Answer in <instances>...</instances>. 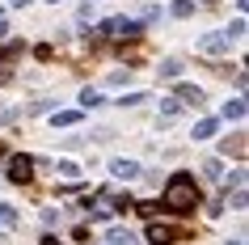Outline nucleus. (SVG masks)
<instances>
[{
  "instance_id": "nucleus-15",
  "label": "nucleus",
  "mask_w": 249,
  "mask_h": 245,
  "mask_svg": "<svg viewBox=\"0 0 249 245\" xmlns=\"http://www.w3.org/2000/svg\"><path fill=\"white\" fill-rule=\"evenodd\" d=\"M51 123H55V127H76V123H80V114H76V110H59V114H55Z\"/></svg>"
},
{
  "instance_id": "nucleus-20",
  "label": "nucleus",
  "mask_w": 249,
  "mask_h": 245,
  "mask_svg": "<svg viewBox=\"0 0 249 245\" xmlns=\"http://www.w3.org/2000/svg\"><path fill=\"white\" fill-rule=\"evenodd\" d=\"M190 13H195L190 0H173V17H190Z\"/></svg>"
},
{
  "instance_id": "nucleus-9",
  "label": "nucleus",
  "mask_w": 249,
  "mask_h": 245,
  "mask_svg": "<svg viewBox=\"0 0 249 245\" xmlns=\"http://www.w3.org/2000/svg\"><path fill=\"white\" fill-rule=\"evenodd\" d=\"M198 169H203V178H207V182H220V178H224V161H220V156H211V161H203Z\"/></svg>"
},
{
  "instance_id": "nucleus-13",
  "label": "nucleus",
  "mask_w": 249,
  "mask_h": 245,
  "mask_svg": "<svg viewBox=\"0 0 249 245\" xmlns=\"http://www.w3.org/2000/svg\"><path fill=\"white\" fill-rule=\"evenodd\" d=\"M17 224V207L13 203H0V228H13Z\"/></svg>"
},
{
  "instance_id": "nucleus-18",
  "label": "nucleus",
  "mask_w": 249,
  "mask_h": 245,
  "mask_svg": "<svg viewBox=\"0 0 249 245\" xmlns=\"http://www.w3.org/2000/svg\"><path fill=\"white\" fill-rule=\"evenodd\" d=\"M140 102H148V93H144V89H135V93H123V97H118V106H140Z\"/></svg>"
},
{
  "instance_id": "nucleus-11",
  "label": "nucleus",
  "mask_w": 249,
  "mask_h": 245,
  "mask_svg": "<svg viewBox=\"0 0 249 245\" xmlns=\"http://www.w3.org/2000/svg\"><path fill=\"white\" fill-rule=\"evenodd\" d=\"M55 173L72 182V178H80V165H76V161H55Z\"/></svg>"
},
{
  "instance_id": "nucleus-3",
  "label": "nucleus",
  "mask_w": 249,
  "mask_h": 245,
  "mask_svg": "<svg viewBox=\"0 0 249 245\" xmlns=\"http://www.w3.org/2000/svg\"><path fill=\"white\" fill-rule=\"evenodd\" d=\"M34 178V156H26V152H17V156H9V182H30Z\"/></svg>"
},
{
  "instance_id": "nucleus-7",
  "label": "nucleus",
  "mask_w": 249,
  "mask_h": 245,
  "mask_svg": "<svg viewBox=\"0 0 249 245\" xmlns=\"http://www.w3.org/2000/svg\"><path fill=\"white\" fill-rule=\"evenodd\" d=\"M178 102L182 106H203V89H198V85H178Z\"/></svg>"
},
{
  "instance_id": "nucleus-23",
  "label": "nucleus",
  "mask_w": 249,
  "mask_h": 245,
  "mask_svg": "<svg viewBox=\"0 0 249 245\" xmlns=\"http://www.w3.org/2000/svg\"><path fill=\"white\" fill-rule=\"evenodd\" d=\"M42 245H59V237H51V232H47V237H42Z\"/></svg>"
},
{
  "instance_id": "nucleus-4",
  "label": "nucleus",
  "mask_w": 249,
  "mask_h": 245,
  "mask_svg": "<svg viewBox=\"0 0 249 245\" xmlns=\"http://www.w3.org/2000/svg\"><path fill=\"white\" fill-rule=\"evenodd\" d=\"M228 34H224V30H211V34H203V38H198V51L203 55H228Z\"/></svg>"
},
{
  "instance_id": "nucleus-6",
  "label": "nucleus",
  "mask_w": 249,
  "mask_h": 245,
  "mask_svg": "<svg viewBox=\"0 0 249 245\" xmlns=\"http://www.w3.org/2000/svg\"><path fill=\"white\" fill-rule=\"evenodd\" d=\"M144 237H148V245H169L173 237H178V232H173L169 224H160V220H152V224H148V232H144Z\"/></svg>"
},
{
  "instance_id": "nucleus-14",
  "label": "nucleus",
  "mask_w": 249,
  "mask_h": 245,
  "mask_svg": "<svg viewBox=\"0 0 249 245\" xmlns=\"http://www.w3.org/2000/svg\"><path fill=\"white\" fill-rule=\"evenodd\" d=\"M160 76H165V80H178V76H182V59H165V64H160Z\"/></svg>"
},
{
  "instance_id": "nucleus-22",
  "label": "nucleus",
  "mask_w": 249,
  "mask_h": 245,
  "mask_svg": "<svg viewBox=\"0 0 249 245\" xmlns=\"http://www.w3.org/2000/svg\"><path fill=\"white\" fill-rule=\"evenodd\" d=\"M127 80H131V68L127 72H110V85H127Z\"/></svg>"
},
{
  "instance_id": "nucleus-1",
  "label": "nucleus",
  "mask_w": 249,
  "mask_h": 245,
  "mask_svg": "<svg viewBox=\"0 0 249 245\" xmlns=\"http://www.w3.org/2000/svg\"><path fill=\"white\" fill-rule=\"evenodd\" d=\"M165 207L178 211V216L198 207V182H195V173H173V178L165 182Z\"/></svg>"
},
{
  "instance_id": "nucleus-10",
  "label": "nucleus",
  "mask_w": 249,
  "mask_h": 245,
  "mask_svg": "<svg viewBox=\"0 0 249 245\" xmlns=\"http://www.w3.org/2000/svg\"><path fill=\"white\" fill-rule=\"evenodd\" d=\"M106 203L114 207L118 216H127V211H131V207H135V199H131V194H106Z\"/></svg>"
},
{
  "instance_id": "nucleus-24",
  "label": "nucleus",
  "mask_w": 249,
  "mask_h": 245,
  "mask_svg": "<svg viewBox=\"0 0 249 245\" xmlns=\"http://www.w3.org/2000/svg\"><path fill=\"white\" fill-rule=\"evenodd\" d=\"M224 245H245V241H241V237H232V241H224Z\"/></svg>"
},
{
  "instance_id": "nucleus-5",
  "label": "nucleus",
  "mask_w": 249,
  "mask_h": 245,
  "mask_svg": "<svg viewBox=\"0 0 249 245\" xmlns=\"http://www.w3.org/2000/svg\"><path fill=\"white\" fill-rule=\"evenodd\" d=\"M110 173H114L118 182H131V178H140V161H131V156H114V161H110Z\"/></svg>"
},
{
  "instance_id": "nucleus-17",
  "label": "nucleus",
  "mask_w": 249,
  "mask_h": 245,
  "mask_svg": "<svg viewBox=\"0 0 249 245\" xmlns=\"http://www.w3.org/2000/svg\"><path fill=\"white\" fill-rule=\"evenodd\" d=\"M160 114H165V118H178V114H182V102H178V97H165V102H160Z\"/></svg>"
},
{
  "instance_id": "nucleus-28",
  "label": "nucleus",
  "mask_w": 249,
  "mask_h": 245,
  "mask_svg": "<svg viewBox=\"0 0 249 245\" xmlns=\"http://www.w3.org/2000/svg\"><path fill=\"white\" fill-rule=\"evenodd\" d=\"M51 4H59V0H51Z\"/></svg>"
},
{
  "instance_id": "nucleus-26",
  "label": "nucleus",
  "mask_w": 249,
  "mask_h": 245,
  "mask_svg": "<svg viewBox=\"0 0 249 245\" xmlns=\"http://www.w3.org/2000/svg\"><path fill=\"white\" fill-rule=\"evenodd\" d=\"M0 156H4V140H0Z\"/></svg>"
},
{
  "instance_id": "nucleus-25",
  "label": "nucleus",
  "mask_w": 249,
  "mask_h": 245,
  "mask_svg": "<svg viewBox=\"0 0 249 245\" xmlns=\"http://www.w3.org/2000/svg\"><path fill=\"white\" fill-rule=\"evenodd\" d=\"M13 4H17V9H21V4H30V0H13Z\"/></svg>"
},
{
  "instance_id": "nucleus-12",
  "label": "nucleus",
  "mask_w": 249,
  "mask_h": 245,
  "mask_svg": "<svg viewBox=\"0 0 249 245\" xmlns=\"http://www.w3.org/2000/svg\"><path fill=\"white\" fill-rule=\"evenodd\" d=\"M220 114L236 123V118H245V102H241V97H236V102H224V110H220Z\"/></svg>"
},
{
  "instance_id": "nucleus-2",
  "label": "nucleus",
  "mask_w": 249,
  "mask_h": 245,
  "mask_svg": "<svg viewBox=\"0 0 249 245\" xmlns=\"http://www.w3.org/2000/svg\"><path fill=\"white\" fill-rule=\"evenodd\" d=\"M102 34L106 38H114V42H131V38H140L144 34V21H131V17H110L102 26Z\"/></svg>"
},
{
  "instance_id": "nucleus-21",
  "label": "nucleus",
  "mask_w": 249,
  "mask_h": 245,
  "mask_svg": "<svg viewBox=\"0 0 249 245\" xmlns=\"http://www.w3.org/2000/svg\"><path fill=\"white\" fill-rule=\"evenodd\" d=\"M224 34H228V38H241V34H245V17H236L232 30H224Z\"/></svg>"
},
{
  "instance_id": "nucleus-19",
  "label": "nucleus",
  "mask_w": 249,
  "mask_h": 245,
  "mask_svg": "<svg viewBox=\"0 0 249 245\" xmlns=\"http://www.w3.org/2000/svg\"><path fill=\"white\" fill-rule=\"evenodd\" d=\"M110 245H135L127 228H110Z\"/></svg>"
},
{
  "instance_id": "nucleus-27",
  "label": "nucleus",
  "mask_w": 249,
  "mask_h": 245,
  "mask_svg": "<svg viewBox=\"0 0 249 245\" xmlns=\"http://www.w3.org/2000/svg\"><path fill=\"white\" fill-rule=\"evenodd\" d=\"M203 4H215V0H203Z\"/></svg>"
},
{
  "instance_id": "nucleus-16",
  "label": "nucleus",
  "mask_w": 249,
  "mask_h": 245,
  "mask_svg": "<svg viewBox=\"0 0 249 245\" xmlns=\"http://www.w3.org/2000/svg\"><path fill=\"white\" fill-rule=\"evenodd\" d=\"M80 106H85V110H97V106H102V93L97 89H80Z\"/></svg>"
},
{
  "instance_id": "nucleus-8",
  "label": "nucleus",
  "mask_w": 249,
  "mask_h": 245,
  "mask_svg": "<svg viewBox=\"0 0 249 245\" xmlns=\"http://www.w3.org/2000/svg\"><path fill=\"white\" fill-rule=\"evenodd\" d=\"M215 131H220V118H198L195 123V140H211Z\"/></svg>"
}]
</instances>
